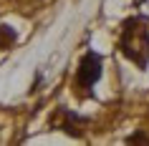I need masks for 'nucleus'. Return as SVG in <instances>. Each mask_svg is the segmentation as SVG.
<instances>
[{"mask_svg": "<svg viewBox=\"0 0 149 146\" xmlns=\"http://www.w3.org/2000/svg\"><path fill=\"white\" fill-rule=\"evenodd\" d=\"M121 51L129 61L144 66L147 63V53H149V35H147V28L141 20H126L124 23V30H121Z\"/></svg>", "mask_w": 149, "mask_h": 146, "instance_id": "1", "label": "nucleus"}, {"mask_svg": "<svg viewBox=\"0 0 149 146\" xmlns=\"http://www.w3.org/2000/svg\"><path fill=\"white\" fill-rule=\"evenodd\" d=\"M99 76H101V58L96 53H86L79 63V71H76V86L86 91L99 81Z\"/></svg>", "mask_w": 149, "mask_h": 146, "instance_id": "2", "label": "nucleus"}, {"mask_svg": "<svg viewBox=\"0 0 149 146\" xmlns=\"http://www.w3.org/2000/svg\"><path fill=\"white\" fill-rule=\"evenodd\" d=\"M13 40H15V33L10 30V28H5V25H3V28H0V48H8Z\"/></svg>", "mask_w": 149, "mask_h": 146, "instance_id": "3", "label": "nucleus"}, {"mask_svg": "<svg viewBox=\"0 0 149 146\" xmlns=\"http://www.w3.org/2000/svg\"><path fill=\"white\" fill-rule=\"evenodd\" d=\"M136 141H139V144H144V141H149L147 136H141V134H136V136H129V144H136Z\"/></svg>", "mask_w": 149, "mask_h": 146, "instance_id": "4", "label": "nucleus"}]
</instances>
